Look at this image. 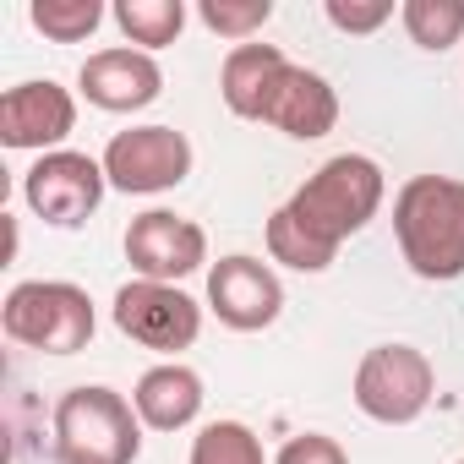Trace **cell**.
<instances>
[{
	"mask_svg": "<svg viewBox=\"0 0 464 464\" xmlns=\"http://www.w3.org/2000/svg\"><path fill=\"white\" fill-rule=\"evenodd\" d=\"M388 197V175L366 153H334L306 175V186L274 208L268 218V257L295 274H328L339 246L377 218Z\"/></svg>",
	"mask_w": 464,
	"mask_h": 464,
	"instance_id": "1",
	"label": "cell"
},
{
	"mask_svg": "<svg viewBox=\"0 0 464 464\" xmlns=\"http://www.w3.org/2000/svg\"><path fill=\"white\" fill-rule=\"evenodd\" d=\"M393 241L415 279L426 285L464 279V180L410 175L393 191Z\"/></svg>",
	"mask_w": 464,
	"mask_h": 464,
	"instance_id": "2",
	"label": "cell"
},
{
	"mask_svg": "<svg viewBox=\"0 0 464 464\" xmlns=\"http://www.w3.org/2000/svg\"><path fill=\"white\" fill-rule=\"evenodd\" d=\"M55 464H137L142 453V415L126 393L104 382L66 388L50 415Z\"/></svg>",
	"mask_w": 464,
	"mask_h": 464,
	"instance_id": "3",
	"label": "cell"
},
{
	"mask_svg": "<svg viewBox=\"0 0 464 464\" xmlns=\"http://www.w3.org/2000/svg\"><path fill=\"white\" fill-rule=\"evenodd\" d=\"M0 328L12 344L39 350V355H77L93 344V301L72 279H28L12 285L6 306H0Z\"/></svg>",
	"mask_w": 464,
	"mask_h": 464,
	"instance_id": "4",
	"label": "cell"
},
{
	"mask_svg": "<svg viewBox=\"0 0 464 464\" xmlns=\"http://www.w3.org/2000/svg\"><path fill=\"white\" fill-rule=\"evenodd\" d=\"M437 393V372L415 344H377L355 366V410L377 426H410L426 415Z\"/></svg>",
	"mask_w": 464,
	"mask_h": 464,
	"instance_id": "5",
	"label": "cell"
},
{
	"mask_svg": "<svg viewBox=\"0 0 464 464\" xmlns=\"http://www.w3.org/2000/svg\"><path fill=\"white\" fill-rule=\"evenodd\" d=\"M110 191V175H104V159H88V153H72V148H55L44 153L28 175H23V202L55 224V229H82L99 202Z\"/></svg>",
	"mask_w": 464,
	"mask_h": 464,
	"instance_id": "6",
	"label": "cell"
},
{
	"mask_svg": "<svg viewBox=\"0 0 464 464\" xmlns=\"http://www.w3.org/2000/svg\"><path fill=\"white\" fill-rule=\"evenodd\" d=\"M191 159L197 153H191L186 131H175V126H131V131L110 137L104 175L126 197H159V191H175L191 175Z\"/></svg>",
	"mask_w": 464,
	"mask_h": 464,
	"instance_id": "7",
	"label": "cell"
},
{
	"mask_svg": "<svg viewBox=\"0 0 464 464\" xmlns=\"http://www.w3.org/2000/svg\"><path fill=\"white\" fill-rule=\"evenodd\" d=\"M115 328L159 355H180L197 344L202 334V306L180 290V285H153V279H131L115 290Z\"/></svg>",
	"mask_w": 464,
	"mask_h": 464,
	"instance_id": "8",
	"label": "cell"
},
{
	"mask_svg": "<svg viewBox=\"0 0 464 464\" xmlns=\"http://www.w3.org/2000/svg\"><path fill=\"white\" fill-rule=\"evenodd\" d=\"M126 263L137 268V279L180 285L208 263V236L197 218H180L169 208H148L126 224Z\"/></svg>",
	"mask_w": 464,
	"mask_h": 464,
	"instance_id": "9",
	"label": "cell"
},
{
	"mask_svg": "<svg viewBox=\"0 0 464 464\" xmlns=\"http://www.w3.org/2000/svg\"><path fill=\"white\" fill-rule=\"evenodd\" d=\"M208 312L224 323V328H236V334H263L279 323L285 312V285L274 274V263L263 257H218L208 268Z\"/></svg>",
	"mask_w": 464,
	"mask_h": 464,
	"instance_id": "10",
	"label": "cell"
},
{
	"mask_svg": "<svg viewBox=\"0 0 464 464\" xmlns=\"http://www.w3.org/2000/svg\"><path fill=\"white\" fill-rule=\"evenodd\" d=\"M77 131V99L61 82H17L0 99V142L17 153H55Z\"/></svg>",
	"mask_w": 464,
	"mask_h": 464,
	"instance_id": "11",
	"label": "cell"
},
{
	"mask_svg": "<svg viewBox=\"0 0 464 464\" xmlns=\"http://www.w3.org/2000/svg\"><path fill=\"white\" fill-rule=\"evenodd\" d=\"M77 88H82V99H88L93 110H104V115H137V110H148V104L164 93V72H159V61H153L148 50L121 44V50L88 55L82 72H77Z\"/></svg>",
	"mask_w": 464,
	"mask_h": 464,
	"instance_id": "12",
	"label": "cell"
},
{
	"mask_svg": "<svg viewBox=\"0 0 464 464\" xmlns=\"http://www.w3.org/2000/svg\"><path fill=\"white\" fill-rule=\"evenodd\" d=\"M257 121L295 137V142H317V137H328L339 126V93H334V82L323 72H306V66L285 61V72L274 77Z\"/></svg>",
	"mask_w": 464,
	"mask_h": 464,
	"instance_id": "13",
	"label": "cell"
},
{
	"mask_svg": "<svg viewBox=\"0 0 464 464\" xmlns=\"http://www.w3.org/2000/svg\"><path fill=\"white\" fill-rule=\"evenodd\" d=\"M131 404H137V415H142L148 431H186L202 415L208 393H202V377L186 361H159V366H148L137 377Z\"/></svg>",
	"mask_w": 464,
	"mask_h": 464,
	"instance_id": "14",
	"label": "cell"
},
{
	"mask_svg": "<svg viewBox=\"0 0 464 464\" xmlns=\"http://www.w3.org/2000/svg\"><path fill=\"white\" fill-rule=\"evenodd\" d=\"M285 61L290 55L279 44H236V50L224 55V66H218V99H224V110L241 115V121H257L274 77L285 72Z\"/></svg>",
	"mask_w": 464,
	"mask_h": 464,
	"instance_id": "15",
	"label": "cell"
},
{
	"mask_svg": "<svg viewBox=\"0 0 464 464\" xmlns=\"http://www.w3.org/2000/svg\"><path fill=\"white\" fill-rule=\"evenodd\" d=\"M115 28L126 34V44H137V50H164V44H175L180 39V28H186V6L180 0H115Z\"/></svg>",
	"mask_w": 464,
	"mask_h": 464,
	"instance_id": "16",
	"label": "cell"
},
{
	"mask_svg": "<svg viewBox=\"0 0 464 464\" xmlns=\"http://www.w3.org/2000/svg\"><path fill=\"white\" fill-rule=\"evenodd\" d=\"M399 23H404L415 50L442 55V50H453L464 39V0H404Z\"/></svg>",
	"mask_w": 464,
	"mask_h": 464,
	"instance_id": "17",
	"label": "cell"
},
{
	"mask_svg": "<svg viewBox=\"0 0 464 464\" xmlns=\"http://www.w3.org/2000/svg\"><path fill=\"white\" fill-rule=\"evenodd\" d=\"M186 464H268V453H263V437L246 420H208L191 437Z\"/></svg>",
	"mask_w": 464,
	"mask_h": 464,
	"instance_id": "18",
	"label": "cell"
},
{
	"mask_svg": "<svg viewBox=\"0 0 464 464\" xmlns=\"http://www.w3.org/2000/svg\"><path fill=\"white\" fill-rule=\"evenodd\" d=\"M28 23H34L50 44H82V39L99 34L104 6H99V0H34V6H28Z\"/></svg>",
	"mask_w": 464,
	"mask_h": 464,
	"instance_id": "19",
	"label": "cell"
},
{
	"mask_svg": "<svg viewBox=\"0 0 464 464\" xmlns=\"http://www.w3.org/2000/svg\"><path fill=\"white\" fill-rule=\"evenodd\" d=\"M197 23L229 44H252L268 23H274V0H202Z\"/></svg>",
	"mask_w": 464,
	"mask_h": 464,
	"instance_id": "20",
	"label": "cell"
},
{
	"mask_svg": "<svg viewBox=\"0 0 464 464\" xmlns=\"http://www.w3.org/2000/svg\"><path fill=\"white\" fill-rule=\"evenodd\" d=\"M323 17H328L339 34L355 39V34H377V28L393 23V0H328Z\"/></svg>",
	"mask_w": 464,
	"mask_h": 464,
	"instance_id": "21",
	"label": "cell"
},
{
	"mask_svg": "<svg viewBox=\"0 0 464 464\" xmlns=\"http://www.w3.org/2000/svg\"><path fill=\"white\" fill-rule=\"evenodd\" d=\"M274 464H350V453H344L339 437H328V431H301V437H290V442L279 448Z\"/></svg>",
	"mask_w": 464,
	"mask_h": 464,
	"instance_id": "22",
	"label": "cell"
},
{
	"mask_svg": "<svg viewBox=\"0 0 464 464\" xmlns=\"http://www.w3.org/2000/svg\"><path fill=\"white\" fill-rule=\"evenodd\" d=\"M459 464H464V459H459Z\"/></svg>",
	"mask_w": 464,
	"mask_h": 464,
	"instance_id": "23",
	"label": "cell"
}]
</instances>
